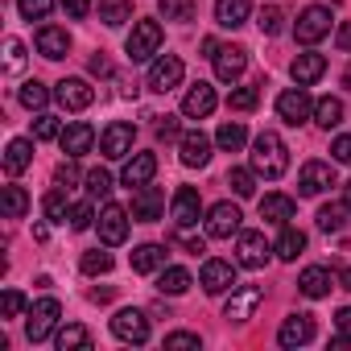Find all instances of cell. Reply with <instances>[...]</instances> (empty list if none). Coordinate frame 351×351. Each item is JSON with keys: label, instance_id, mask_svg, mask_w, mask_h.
Here are the masks:
<instances>
[{"label": "cell", "instance_id": "1", "mask_svg": "<svg viewBox=\"0 0 351 351\" xmlns=\"http://www.w3.org/2000/svg\"><path fill=\"white\" fill-rule=\"evenodd\" d=\"M252 169L261 173V178H269V182H277L281 173L289 169V145H285L273 128H265V132L252 141Z\"/></svg>", "mask_w": 351, "mask_h": 351}, {"label": "cell", "instance_id": "2", "mask_svg": "<svg viewBox=\"0 0 351 351\" xmlns=\"http://www.w3.org/2000/svg\"><path fill=\"white\" fill-rule=\"evenodd\" d=\"M58 314H62L58 298H38V302L25 310V335H29V343L50 339V335H54V326H58Z\"/></svg>", "mask_w": 351, "mask_h": 351}, {"label": "cell", "instance_id": "3", "mask_svg": "<svg viewBox=\"0 0 351 351\" xmlns=\"http://www.w3.org/2000/svg\"><path fill=\"white\" fill-rule=\"evenodd\" d=\"M157 50H161V25L157 21H132V34L124 42V54L132 62H149Z\"/></svg>", "mask_w": 351, "mask_h": 351}, {"label": "cell", "instance_id": "4", "mask_svg": "<svg viewBox=\"0 0 351 351\" xmlns=\"http://www.w3.org/2000/svg\"><path fill=\"white\" fill-rule=\"evenodd\" d=\"M132 141H136V128H132L128 120H112V124L99 132V153H104L108 161H124V157H132Z\"/></svg>", "mask_w": 351, "mask_h": 351}, {"label": "cell", "instance_id": "5", "mask_svg": "<svg viewBox=\"0 0 351 351\" xmlns=\"http://www.w3.org/2000/svg\"><path fill=\"white\" fill-rule=\"evenodd\" d=\"M169 215H173V228H178V232L199 228V219H203V199H199V191H195V186H178V191H173V203H169Z\"/></svg>", "mask_w": 351, "mask_h": 351}, {"label": "cell", "instance_id": "6", "mask_svg": "<svg viewBox=\"0 0 351 351\" xmlns=\"http://www.w3.org/2000/svg\"><path fill=\"white\" fill-rule=\"evenodd\" d=\"M326 34H330V9L310 5V9L298 13V21H293V38H298L302 46H314V42H322Z\"/></svg>", "mask_w": 351, "mask_h": 351}, {"label": "cell", "instance_id": "7", "mask_svg": "<svg viewBox=\"0 0 351 351\" xmlns=\"http://www.w3.org/2000/svg\"><path fill=\"white\" fill-rule=\"evenodd\" d=\"M273 256V244L265 240V232H240L236 236V265L240 269H265Z\"/></svg>", "mask_w": 351, "mask_h": 351}, {"label": "cell", "instance_id": "8", "mask_svg": "<svg viewBox=\"0 0 351 351\" xmlns=\"http://www.w3.org/2000/svg\"><path fill=\"white\" fill-rule=\"evenodd\" d=\"M277 116L285 120V124H306L310 116H314V99H310V91L306 87H285L281 95H277Z\"/></svg>", "mask_w": 351, "mask_h": 351}, {"label": "cell", "instance_id": "9", "mask_svg": "<svg viewBox=\"0 0 351 351\" xmlns=\"http://www.w3.org/2000/svg\"><path fill=\"white\" fill-rule=\"evenodd\" d=\"M112 335H116L120 343H149V314L136 310V306L116 310V318H112Z\"/></svg>", "mask_w": 351, "mask_h": 351}, {"label": "cell", "instance_id": "10", "mask_svg": "<svg viewBox=\"0 0 351 351\" xmlns=\"http://www.w3.org/2000/svg\"><path fill=\"white\" fill-rule=\"evenodd\" d=\"M330 186H339L330 161H306V165H302V173H298V195L314 199V195H322V191H330Z\"/></svg>", "mask_w": 351, "mask_h": 351}, {"label": "cell", "instance_id": "11", "mask_svg": "<svg viewBox=\"0 0 351 351\" xmlns=\"http://www.w3.org/2000/svg\"><path fill=\"white\" fill-rule=\"evenodd\" d=\"M182 75H186V66H182V58L178 54H157L153 62H149V87L153 91H173L182 83Z\"/></svg>", "mask_w": 351, "mask_h": 351}, {"label": "cell", "instance_id": "12", "mask_svg": "<svg viewBox=\"0 0 351 351\" xmlns=\"http://www.w3.org/2000/svg\"><path fill=\"white\" fill-rule=\"evenodd\" d=\"M240 219L244 215H240L236 203H215L203 223H207V236L211 240H232V236H240Z\"/></svg>", "mask_w": 351, "mask_h": 351}, {"label": "cell", "instance_id": "13", "mask_svg": "<svg viewBox=\"0 0 351 351\" xmlns=\"http://www.w3.org/2000/svg\"><path fill=\"white\" fill-rule=\"evenodd\" d=\"M199 285H203L211 298H219V293L236 289V265H232V261H219V256H211V261L203 265V273H199Z\"/></svg>", "mask_w": 351, "mask_h": 351}, {"label": "cell", "instance_id": "14", "mask_svg": "<svg viewBox=\"0 0 351 351\" xmlns=\"http://www.w3.org/2000/svg\"><path fill=\"white\" fill-rule=\"evenodd\" d=\"M261 302H265V289L261 285H236L232 298H228V306H223V318L228 322H248Z\"/></svg>", "mask_w": 351, "mask_h": 351}, {"label": "cell", "instance_id": "15", "mask_svg": "<svg viewBox=\"0 0 351 351\" xmlns=\"http://www.w3.org/2000/svg\"><path fill=\"white\" fill-rule=\"evenodd\" d=\"M54 99L66 108V112H83V108H91L95 104V87L87 83V79H62L58 87H54Z\"/></svg>", "mask_w": 351, "mask_h": 351}, {"label": "cell", "instance_id": "16", "mask_svg": "<svg viewBox=\"0 0 351 351\" xmlns=\"http://www.w3.org/2000/svg\"><path fill=\"white\" fill-rule=\"evenodd\" d=\"M161 215H165V195L157 186H149V182L136 186L132 191V219L136 223H157Z\"/></svg>", "mask_w": 351, "mask_h": 351}, {"label": "cell", "instance_id": "17", "mask_svg": "<svg viewBox=\"0 0 351 351\" xmlns=\"http://www.w3.org/2000/svg\"><path fill=\"white\" fill-rule=\"evenodd\" d=\"M215 104H219V99H215V87L199 79V83L186 87V95H182V116H186V120H207V116L215 112Z\"/></svg>", "mask_w": 351, "mask_h": 351}, {"label": "cell", "instance_id": "18", "mask_svg": "<svg viewBox=\"0 0 351 351\" xmlns=\"http://www.w3.org/2000/svg\"><path fill=\"white\" fill-rule=\"evenodd\" d=\"M95 228H99V240H104V244H124V240H128V211L116 207V203H108V207L99 211Z\"/></svg>", "mask_w": 351, "mask_h": 351}, {"label": "cell", "instance_id": "19", "mask_svg": "<svg viewBox=\"0 0 351 351\" xmlns=\"http://www.w3.org/2000/svg\"><path fill=\"white\" fill-rule=\"evenodd\" d=\"M211 62H215V75H219L223 83H236V79L248 71V50H244V46H219V54H215Z\"/></svg>", "mask_w": 351, "mask_h": 351}, {"label": "cell", "instance_id": "20", "mask_svg": "<svg viewBox=\"0 0 351 351\" xmlns=\"http://www.w3.org/2000/svg\"><path fill=\"white\" fill-rule=\"evenodd\" d=\"M58 145H62V153H66V157H79V153H91V145H95V128H91L87 120H71V124L62 128V136H58Z\"/></svg>", "mask_w": 351, "mask_h": 351}, {"label": "cell", "instance_id": "21", "mask_svg": "<svg viewBox=\"0 0 351 351\" xmlns=\"http://www.w3.org/2000/svg\"><path fill=\"white\" fill-rule=\"evenodd\" d=\"M178 149H182V165H191V169H203V165L211 161V136H207V132H199V128L182 132Z\"/></svg>", "mask_w": 351, "mask_h": 351}, {"label": "cell", "instance_id": "22", "mask_svg": "<svg viewBox=\"0 0 351 351\" xmlns=\"http://www.w3.org/2000/svg\"><path fill=\"white\" fill-rule=\"evenodd\" d=\"M153 173H157V157H153V153H132V157H124V173H120V182L132 191V186L153 182Z\"/></svg>", "mask_w": 351, "mask_h": 351}, {"label": "cell", "instance_id": "23", "mask_svg": "<svg viewBox=\"0 0 351 351\" xmlns=\"http://www.w3.org/2000/svg\"><path fill=\"white\" fill-rule=\"evenodd\" d=\"M310 339H314V318L310 314H289L281 322V330H277V343L281 347H306Z\"/></svg>", "mask_w": 351, "mask_h": 351}, {"label": "cell", "instance_id": "24", "mask_svg": "<svg viewBox=\"0 0 351 351\" xmlns=\"http://www.w3.org/2000/svg\"><path fill=\"white\" fill-rule=\"evenodd\" d=\"M66 50H71V34L62 25H42L38 29V54L42 58L58 62V58H66Z\"/></svg>", "mask_w": 351, "mask_h": 351}, {"label": "cell", "instance_id": "25", "mask_svg": "<svg viewBox=\"0 0 351 351\" xmlns=\"http://www.w3.org/2000/svg\"><path fill=\"white\" fill-rule=\"evenodd\" d=\"M289 75H293L298 87H310V83H318V79L326 75V58L314 54V50H306V54H298V58L289 62Z\"/></svg>", "mask_w": 351, "mask_h": 351}, {"label": "cell", "instance_id": "26", "mask_svg": "<svg viewBox=\"0 0 351 351\" xmlns=\"http://www.w3.org/2000/svg\"><path fill=\"white\" fill-rule=\"evenodd\" d=\"M293 215H298V203H293L289 195H265V199H261V219H265V223L285 228Z\"/></svg>", "mask_w": 351, "mask_h": 351}, {"label": "cell", "instance_id": "27", "mask_svg": "<svg viewBox=\"0 0 351 351\" xmlns=\"http://www.w3.org/2000/svg\"><path fill=\"white\" fill-rule=\"evenodd\" d=\"M298 289H302L306 298H314V302H318V298H326V293L335 289V273H330V269H322V265H310V269L298 277Z\"/></svg>", "mask_w": 351, "mask_h": 351}, {"label": "cell", "instance_id": "28", "mask_svg": "<svg viewBox=\"0 0 351 351\" xmlns=\"http://www.w3.org/2000/svg\"><path fill=\"white\" fill-rule=\"evenodd\" d=\"M252 13V0H215V21L223 29H240Z\"/></svg>", "mask_w": 351, "mask_h": 351}, {"label": "cell", "instance_id": "29", "mask_svg": "<svg viewBox=\"0 0 351 351\" xmlns=\"http://www.w3.org/2000/svg\"><path fill=\"white\" fill-rule=\"evenodd\" d=\"M165 269V248L161 244H136L132 248V273H161Z\"/></svg>", "mask_w": 351, "mask_h": 351}, {"label": "cell", "instance_id": "30", "mask_svg": "<svg viewBox=\"0 0 351 351\" xmlns=\"http://www.w3.org/2000/svg\"><path fill=\"white\" fill-rule=\"evenodd\" d=\"M29 161H34V141H29V136L9 141V149H5V169L13 173V178H17L21 169H29Z\"/></svg>", "mask_w": 351, "mask_h": 351}, {"label": "cell", "instance_id": "31", "mask_svg": "<svg viewBox=\"0 0 351 351\" xmlns=\"http://www.w3.org/2000/svg\"><path fill=\"white\" fill-rule=\"evenodd\" d=\"M343 116H347V108H343V99L339 95H322V99H314V120L330 132V128H339L343 124Z\"/></svg>", "mask_w": 351, "mask_h": 351}, {"label": "cell", "instance_id": "32", "mask_svg": "<svg viewBox=\"0 0 351 351\" xmlns=\"http://www.w3.org/2000/svg\"><path fill=\"white\" fill-rule=\"evenodd\" d=\"M273 252H277V261H298L302 252H306V232H298V228H281V236H277V244H273Z\"/></svg>", "mask_w": 351, "mask_h": 351}, {"label": "cell", "instance_id": "33", "mask_svg": "<svg viewBox=\"0 0 351 351\" xmlns=\"http://www.w3.org/2000/svg\"><path fill=\"white\" fill-rule=\"evenodd\" d=\"M54 347H58V351H87V347H91V330L79 326V322H66V326H58Z\"/></svg>", "mask_w": 351, "mask_h": 351}, {"label": "cell", "instance_id": "34", "mask_svg": "<svg viewBox=\"0 0 351 351\" xmlns=\"http://www.w3.org/2000/svg\"><path fill=\"white\" fill-rule=\"evenodd\" d=\"M244 141H248L244 120H223V124H219V132H215V145H219L223 153H240V149H244Z\"/></svg>", "mask_w": 351, "mask_h": 351}, {"label": "cell", "instance_id": "35", "mask_svg": "<svg viewBox=\"0 0 351 351\" xmlns=\"http://www.w3.org/2000/svg\"><path fill=\"white\" fill-rule=\"evenodd\" d=\"M99 21L108 29H120L124 21H132V0H99Z\"/></svg>", "mask_w": 351, "mask_h": 351}, {"label": "cell", "instance_id": "36", "mask_svg": "<svg viewBox=\"0 0 351 351\" xmlns=\"http://www.w3.org/2000/svg\"><path fill=\"white\" fill-rule=\"evenodd\" d=\"M157 13H161L165 21H178V25H186V21H195V17H199V5H195V0H161V5H157Z\"/></svg>", "mask_w": 351, "mask_h": 351}, {"label": "cell", "instance_id": "37", "mask_svg": "<svg viewBox=\"0 0 351 351\" xmlns=\"http://www.w3.org/2000/svg\"><path fill=\"white\" fill-rule=\"evenodd\" d=\"M157 289H161V293H169V298H178V293H186V289H191V273H186V269H178V265H173V269H161Z\"/></svg>", "mask_w": 351, "mask_h": 351}, {"label": "cell", "instance_id": "38", "mask_svg": "<svg viewBox=\"0 0 351 351\" xmlns=\"http://www.w3.org/2000/svg\"><path fill=\"white\" fill-rule=\"evenodd\" d=\"M17 99H21V108H29V112H42V108L50 104V87H46V83H38V79H29V83H21Z\"/></svg>", "mask_w": 351, "mask_h": 351}, {"label": "cell", "instance_id": "39", "mask_svg": "<svg viewBox=\"0 0 351 351\" xmlns=\"http://www.w3.org/2000/svg\"><path fill=\"white\" fill-rule=\"evenodd\" d=\"M0 207H5V219H21L29 211V195L21 186H5V195H0Z\"/></svg>", "mask_w": 351, "mask_h": 351}, {"label": "cell", "instance_id": "40", "mask_svg": "<svg viewBox=\"0 0 351 351\" xmlns=\"http://www.w3.org/2000/svg\"><path fill=\"white\" fill-rule=\"evenodd\" d=\"M228 186L236 191V199H252L256 195V169H228Z\"/></svg>", "mask_w": 351, "mask_h": 351}, {"label": "cell", "instance_id": "41", "mask_svg": "<svg viewBox=\"0 0 351 351\" xmlns=\"http://www.w3.org/2000/svg\"><path fill=\"white\" fill-rule=\"evenodd\" d=\"M256 25H261V34L277 38V34L285 29V9H281V5H265V9L256 13Z\"/></svg>", "mask_w": 351, "mask_h": 351}, {"label": "cell", "instance_id": "42", "mask_svg": "<svg viewBox=\"0 0 351 351\" xmlns=\"http://www.w3.org/2000/svg\"><path fill=\"white\" fill-rule=\"evenodd\" d=\"M42 207H46V219H50V223H66V219H71V203H66L62 186H58V191H50Z\"/></svg>", "mask_w": 351, "mask_h": 351}, {"label": "cell", "instance_id": "43", "mask_svg": "<svg viewBox=\"0 0 351 351\" xmlns=\"http://www.w3.org/2000/svg\"><path fill=\"white\" fill-rule=\"evenodd\" d=\"M347 203L343 207H335V203H326V207H318V228L322 232H343V223H347Z\"/></svg>", "mask_w": 351, "mask_h": 351}, {"label": "cell", "instance_id": "44", "mask_svg": "<svg viewBox=\"0 0 351 351\" xmlns=\"http://www.w3.org/2000/svg\"><path fill=\"white\" fill-rule=\"evenodd\" d=\"M261 104V87H236L232 95H228V108L232 112H252Z\"/></svg>", "mask_w": 351, "mask_h": 351}, {"label": "cell", "instance_id": "45", "mask_svg": "<svg viewBox=\"0 0 351 351\" xmlns=\"http://www.w3.org/2000/svg\"><path fill=\"white\" fill-rule=\"evenodd\" d=\"M83 273L87 277H99V273H112V252H99V248H91V252H83Z\"/></svg>", "mask_w": 351, "mask_h": 351}, {"label": "cell", "instance_id": "46", "mask_svg": "<svg viewBox=\"0 0 351 351\" xmlns=\"http://www.w3.org/2000/svg\"><path fill=\"white\" fill-rule=\"evenodd\" d=\"M25 310H29L25 293L21 289H5V298H0V318H21Z\"/></svg>", "mask_w": 351, "mask_h": 351}, {"label": "cell", "instance_id": "47", "mask_svg": "<svg viewBox=\"0 0 351 351\" xmlns=\"http://www.w3.org/2000/svg\"><path fill=\"white\" fill-rule=\"evenodd\" d=\"M83 182H87V195H91V199H108V195H112V173H108V169H91Z\"/></svg>", "mask_w": 351, "mask_h": 351}, {"label": "cell", "instance_id": "48", "mask_svg": "<svg viewBox=\"0 0 351 351\" xmlns=\"http://www.w3.org/2000/svg\"><path fill=\"white\" fill-rule=\"evenodd\" d=\"M54 136H62V124H58V116H50V112H38V120H34V141H54Z\"/></svg>", "mask_w": 351, "mask_h": 351}, {"label": "cell", "instance_id": "49", "mask_svg": "<svg viewBox=\"0 0 351 351\" xmlns=\"http://www.w3.org/2000/svg\"><path fill=\"white\" fill-rule=\"evenodd\" d=\"M50 9H54V0H17V13L25 21H46Z\"/></svg>", "mask_w": 351, "mask_h": 351}, {"label": "cell", "instance_id": "50", "mask_svg": "<svg viewBox=\"0 0 351 351\" xmlns=\"http://www.w3.org/2000/svg\"><path fill=\"white\" fill-rule=\"evenodd\" d=\"M199 347H203V339L191 335V330H173V335H165V351H199Z\"/></svg>", "mask_w": 351, "mask_h": 351}, {"label": "cell", "instance_id": "51", "mask_svg": "<svg viewBox=\"0 0 351 351\" xmlns=\"http://www.w3.org/2000/svg\"><path fill=\"white\" fill-rule=\"evenodd\" d=\"M21 66H25V42L9 38V46H5V71L9 75H21Z\"/></svg>", "mask_w": 351, "mask_h": 351}, {"label": "cell", "instance_id": "52", "mask_svg": "<svg viewBox=\"0 0 351 351\" xmlns=\"http://www.w3.org/2000/svg\"><path fill=\"white\" fill-rule=\"evenodd\" d=\"M71 228H75V232L95 228V207H91V203H75V207H71Z\"/></svg>", "mask_w": 351, "mask_h": 351}, {"label": "cell", "instance_id": "53", "mask_svg": "<svg viewBox=\"0 0 351 351\" xmlns=\"http://www.w3.org/2000/svg\"><path fill=\"white\" fill-rule=\"evenodd\" d=\"M79 178H83V173H79V165H75V157H66V161H62V165L54 169V182H58V186H75Z\"/></svg>", "mask_w": 351, "mask_h": 351}, {"label": "cell", "instance_id": "54", "mask_svg": "<svg viewBox=\"0 0 351 351\" xmlns=\"http://www.w3.org/2000/svg\"><path fill=\"white\" fill-rule=\"evenodd\" d=\"M330 153H335V161H343V165H351V132H343V136H335V145H330Z\"/></svg>", "mask_w": 351, "mask_h": 351}, {"label": "cell", "instance_id": "55", "mask_svg": "<svg viewBox=\"0 0 351 351\" xmlns=\"http://www.w3.org/2000/svg\"><path fill=\"white\" fill-rule=\"evenodd\" d=\"M62 9H66L71 21H83V17L91 13V0H62Z\"/></svg>", "mask_w": 351, "mask_h": 351}, {"label": "cell", "instance_id": "56", "mask_svg": "<svg viewBox=\"0 0 351 351\" xmlns=\"http://www.w3.org/2000/svg\"><path fill=\"white\" fill-rule=\"evenodd\" d=\"M335 46H339L343 54H351V21H339V25H335Z\"/></svg>", "mask_w": 351, "mask_h": 351}, {"label": "cell", "instance_id": "57", "mask_svg": "<svg viewBox=\"0 0 351 351\" xmlns=\"http://www.w3.org/2000/svg\"><path fill=\"white\" fill-rule=\"evenodd\" d=\"M173 240H178V244H182V248H186L191 256H199V252H207V244H203L199 236H186V232H178V236H173Z\"/></svg>", "mask_w": 351, "mask_h": 351}, {"label": "cell", "instance_id": "58", "mask_svg": "<svg viewBox=\"0 0 351 351\" xmlns=\"http://www.w3.org/2000/svg\"><path fill=\"white\" fill-rule=\"evenodd\" d=\"M335 326H339V335L351 343V306H343V310L335 314Z\"/></svg>", "mask_w": 351, "mask_h": 351}, {"label": "cell", "instance_id": "59", "mask_svg": "<svg viewBox=\"0 0 351 351\" xmlns=\"http://www.w3.org/2000/svg\"><path fill=\"white\" fill-rule=\"evenodd\" d=\"M157 136H161V141H173V136H178V120H173V116H165V120L157 124Z\"/></svg>", "mask_w": 351, "mask_h": 351}, {"label": "cell", "instance_id": "60", "mask_svg": "<svg viewBox=\"0 0 351 351\" xmlns=\"http://www.w3.org/2000/svg\"><path fill=\"white\" fill-rule=\"evenodd\" d=\"M91 71H95V75H108L112 66H108V58H104V54H95V58H91Z\"/></svg>", "mask_w": 351, "mask_h": 351}, {"label": "cell", "instance_id": "61", "mask_svg": "<svg viewBox=\"0 0 351 351\" xmlns=\"http://www.w3.org/2000/svg\"><path fill=\"white\" fill-rule=\"evenodd\" d=\"M335 281H339V289H351V269H339Z\"/></svg>", "mask_w": 351, "mask_h": 351}, {"label": "cell", "instance_id": "62", "mask_svg": "<svg viewBox=\"0 0 351 351\" xmlns=\"http://www.w3.org/2000/svg\"><path fill=\"white\" fill-rule=\"evenodd\" d=\"M343 203H347V211H351V182L343 186Z\"/></svg>", "mask_w": 351, "mask_h": 351}]
</instances>
